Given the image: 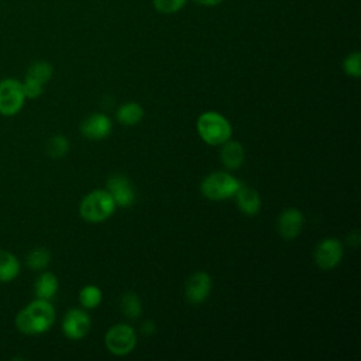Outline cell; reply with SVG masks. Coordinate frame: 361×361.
<instances>
[{
    "label": "cell",
    "mask_w": 361,
    "mask_h": 361,
    "mask_svg": "<svg viewBox=\"0 0 361 361\" xmlns=\"http://www.w3.org/2000/svg\"><path fill=\"white\" fill-rule=\"evenodd\" d=\"M212 290V279L209 274L197 271L192 274L185 283V298L190 305H199L207 299Z\"/></svg>",
    "instance_id": "obj_11"
},
{
    "label": "cell",
    "mask_w": 361,
    "mask_h": 361,
    "mask_svg": "<svg viewBox=\"0 0 361 361\" xmlns=\"http://www.w3.org/2000/svg\"><path fill=\"white\" fill-rule=\"evenodd\" d=\"M21 85H23L24 94L28 99L38 97L42 93V90H44V85L42 83H39V82H37L34 79H30V78H24Z\"/></svg>",
    "instance_id": "obj_25"
},
{
    "label": "cell",
    "mask_w": 361,
    "mask_h": 361,
    "mask_svg": "<svg viewBox=\"0 0 361 361\" xmlns=\"http://www.w3.org/2000/svg\"><path fill=\"white\" fill-rule=\"evenodd\" d=\"M344 254V248H343V243L337 238L329 237L322 240L316 248H314V262L320 269H333L334 267H337L343 258Z\"/></svg>",
    "instance_id": "obj_7"
},
{
    "label": "cell",
    "mask_w": 361,
    "mask_h": 361,
    "mask_svg": "<svg viewBox=\"0 0 361 361\" xmlns=\"http://www.w3.org/2000/svg\"><path fill=\"white\" fill-rule=\"evenodd\" d=\"M142 117H144V109L137 102L123 103L116 111L117 121L128 127L138 124L142 120Z\"/></svg>",
    "instance_id": "obj_16"
},
{
    "label": "cell",
    "mask_w": 361,
    "mask_h": 361,
    "mask_svg": "<svg viewBox=\"0 0 361 361\" xmlns=\"http://www.w3.org/2000/svg\"><path fill=\"white\" fill-rule=\"evenodd\" d=\"M240 180L227 171H216L203 178L200 183L202 195L209 200H224L235 195Z\"/></svg>",
    "instance_id": "obj_4"
},
{
    "label": "cell",
    "mask_w": 361,
    "mask_h": 361,
    "mask_svg": "<svg viewBox=\"0 0 361 361\" xmlns=\"http://www.w3.org/2000/svg\"><path fill=\"white\" fill-rule=\"evenodd\" d=\"M55 322V309L49 300L38 299L30 302L16 316V327L20 333L34 336L48 331Z\"/></svg>",
    "instance_id": "obj_1"
},
{
    "label": "cell",
    "mask_w": 361,
    "mask_h": 361,
    "mask_svg": "<svg viewBox=\"0 0 361 361\" xmlns=\"http://www.w3.org/2000/svg\"><path fill=\"white\" fill-rule=\"evenodd\" d=\"M197 4L200 6H207V7H213V6H219L220 3H223L224 0H195Z\"/></svg>",
    "instance_id": "obj_27"
},
{
    "label": "cell",
    "mask_w": 361,
    "mask_h": 361,
    "mask_svg": "<svg viewBox=\"0 0 361 361\" xmlns=\"http://www.w3.org/2000/svg\"><path fill=\"white\" fill-rule=\"evenodd\" d=\"M116 203L110 193L104 189L89 192L79 204V214L87 223H102L113 216Z\"/></svg>",
    "instance_id": "obj_2"
},
{
    "label": "cell",
    "mask_w": 361,
    "mask_h": 361,
    "mask_svg": "<svg viewBox=\"0 0 361 361\" xmlns=\"http://www.w3.org/2000/svg\"><path fill=\"white\" fill-rule=\"evenodd\" d=\"M305 217L296 207H288L278 216L276 228L283 240H295L303 230Z\"/></svg>",
    "instance_id": "obj_10"
},
{
    "label": "cell",
    "mask_w": 361,
    "mask_h": 361,
    "mask_svg": "<svg viewBox=\"0 0 361 361\" xmlns=\"http://www.w3.org/2000/svg\"><path fill=\"white\" fill-rule=\"evenodd\" d=\"M45 151L47 154L54 158V159H58V158H62L68 154L69 151V141L65 135L62 134H56V135H52L47 144H45Z\"/></svg>",
    "instance_id": "obj_22"
},
{
    "label": "cell",
    "mask_w": 361,
    "mask_h": 361,
    "mask_svg": "<svg viewBox=\"0 0 361 361\" xmlns=\"http://www.w3.org/2000/svg\"><path fill=\"white\" fill-rule=\"evenodd\" d=\"M90 317L82 309H69L62 319V331L69 340H80L90 331Z\"/></svg>",
    "instance_id": "obj_9"
},
{
    "label": "cell",
    "mask_w": 361,
    "mask_h": 361,
    "mask_svg": "<svg viewBox=\"0 0 361 361\" xmlns=\"http://www.w3.org/2000/svg\"><path fill=\"white\" fill-rule=\"evenodd\" d=\"M244 158H245V151L241 142L227 140L226 142L221 144L220 162L226 169H230V171L238 169L243 165Z\"/></svg>",
    "instance_id": "obj_14"
},
{
    "label": "cell",
    "mask_w": 361,
    "mask_h": 361,
    "mask_svg": "<svg viewBox=\"0 0 361 361\" xmlns=\"http://www.w3.org/2000/svg\"><path fill=\"white\" fill-rule=\"evenodd\" d=\"M58 289H59L58 278L49 271L39 274V276L35 279L34 293H35V298L38 299L51 300L56 295Z\"/></svg>",
    "instance_id": "obj_15"
},
{
    "label": "cell",
    "mask_w": 361,
    "mask_h": 361,
    "mask_svg": "<svg viewBox=\"0 0 361 361\" xmlns=\"http://www.w3.org/2000/svg\"><path fill=\"white\" fill-rule=\"evenodd\" d=\"M25 94L20 80L7 78L0 80V114L6 117L16 116L24 106Z\"/></svg>",
    "instance_id": "obj_6"
},
{
    "label": "cell",
    "mask_w": 361,
    "mask_h": 361,
    "mask_svg": "<svg viewBox=\"0 0 361 361\" xmlns=\"http://www.w3.org/2000/svg\"><path fill=\"white\" fill-rule=\"evenodd\" d=\"M52 72H54V68H52V65L49 62H47V61H35V62H32L28 66L25 78L34 79V80L45 85L52 78Z\"/></svg>",
    "instance_id": "obj_19"
},
{
    "label": "cell",
    "mask_w": 361,
    "mask_h": 361,
    "mask_svg": "<svg viewBox=\"0 0 361 361\" xmlns=\"http://www.w3.org/2000/svg\"><path fill=\"white\" fill-rule=\"evenodd\" d=\"M120 309H121V313L127 319H137L142 313V303H141V300H140L137 293L127 292V293H124L121 296Z\"/></svg>",
    "instance_id": "obj_18"
},
{
    "label": "cell",
    "mask_w": 361,
    "mask_h": 361,
    "mask_svg": "<svg viewBox=\"0 0 361 361\" xmlns=\"http://www.w3.org/2000/svg\"><path fill=\"white\" fill-rule=\"evenodd\" d=\"M196 130L199 137L209 145H221L230 140L233 128L230 121L217 111H204L197 117Z\"/></svg>",
    "instance_id": "obj_3"
},
{
    "label": "cell",
    "mask_w": 361,
    "mask_h": 361,
    "mask_svg": "<svg viewBox=\"0 0 361 361\" xmlns=\"http://www.w3.org/2000/svg\"><path fill=\"white\" fill-rule=\"evenodd\" d=\"M106 190L110 193L116 206L118 207H130L135 202V189L126 175H111L107 179Z\"/></svg>",
    "instance_id": "obj_8"
},
{
    "label": "cell",
    "mask_w": 361,
    "mask_h": 361,
    "mask_svg": "<svg viewBox=\"0 0 361 361\" xmlns=\"http://www.w3.org/2000/svg\"><path fill=\"white\" fill-rule=\"evenodd\" d=\"M113 130L111 120L103 113H93L80 124V133L87 140H104Z\"/></svg>",
    "instance_id": "obj_12"
},
{
    "label": "cell",
    "mask_w": 361,
    "mask_h": 361,
    "mask_svg": "<svg viewBox=\"0 0 361 361\" xmlns=\"http://www.w3.org/2000/svg\"><path fill=\"white\" fill-rule=\"evenodd\" d=\"M141 331H142V334H147V336L152 334V333L155 331V324H154V322H151V320L144 322V323L141 324Z\"/></svg>",
    "instance_id": "obj_26"
},
{
    "label": "cell",
    "mask_w": 361,
    "mask_h": 361,
    "mask_svg": "<svg viewBox=\"0 0 361 361\" xmlns=\"http://www.w3.org/2000/svg\"><path fill=\"white\" fill-rule=\"evenodd\" d=\"M233 197L235 199V204L240 212L245 216H255L261 210V196L251 186L240 185Z\"/></svg>",
    "instance_id": "obj_13"
},
{
    "label": "cell",
    "mask_w": 361,
    "mask_h": 361,
    "mask_svg": "<svg viewBox=\"0 0 361 361\" xmlns=\"http://www.w3.org/2000/svg\"><path fill=\"white\" fill-rule=\"evenodd\" d=\"M102 290L96 285H86L79 292V303L83 309H96L102 303Z\"/></svg>",
    "instance_id": "obj_21"
},
{
    "label": "cell",
    "mask_w": 361,
    "mask_h": 361,
    "mask_svg": "<svg viewBox=\"0 0 361 361\" xmlns=\"http://www.w3.org/2000/svg\"><path fill=\"white\" fill-rule=\"evenodd\" d=\"M106 348L114 355H127L137 345L135 330L124 323L111 326L104 336Z\"/></svg>",
    "instance_id": "obj_5"
},
{
    "label": "cell",
    "mask_w": 361,
    "mask_h": 361,
    "mask_svg": "<svg viewBox=\"0 0 361 361\" xmlns=\"http://www.w3.org/2000/svg\"><path fill=\"white\" fill-rule=\"evenodd\" d=\"M343 69L345 75L358 79L361 76V54L358 51L348 54L343 61Z\"/></svg>",
    "instance_id": "obj_23"
},
{
    "label": "cell",
    "mask_w": 361,
    "mask_h": 361,
    "mask_svg": "<svg viewBox=\"0 0 361 361\" xmlns=\"http://www.w3.org/2000/svg\"><path fill=\"white\" fill-rule=\"evenodd\" d=\"M152 3L157 11L164 14H172L183 8L186 0H152Z\"/></svg>",
    "instance_id": "obj_24"
},
{
    "label": "cell",
    "mask_w": 361,
    "mask_h": 361,
    "mask_svg": "<svg viewBox=\"0 0 361 361\" xmlns=\"http://www.w3.org/2000/svg\"><path fill=\"white\" fill-rule=\"evenodd\" d=\"M51 262V254L47 248L44 247H37L32 248L27 257H25V264L34 271H42L45 269Z\"/></svg>",
    "instance_id": "obj_20"
},
{
    "label": "cell",
    "mask_w": 361,
    "mask_h": 361,
    "mask_svg": "<svg viewBox=\"0 0 361 361\" xmlns=\"http://www.w3.org/2000/svg\"><path fill=\"white\" fill-rule=\"evenodd\" d=\"M18 274L20 261L17 257L7 250H0V282H10Z\"/></svg>",
    "instance_id": "obj_17"
}]
</instances>
